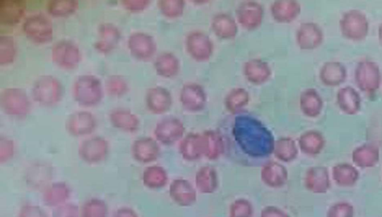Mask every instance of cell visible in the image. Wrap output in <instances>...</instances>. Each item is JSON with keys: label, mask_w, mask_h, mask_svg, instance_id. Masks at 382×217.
I'll use <instances>...</instances> for the list:
<instances>
[{"label": "cell", "mask_w": 382, "mask_h": 217, "mask_svg": "<svg viewBox=\"0 0 382 217\" xmlns=\"http://www.w3.org/2000/svg\"><path fill=\"white\" fill-rule=\"evenodd\" d=\"M223 154L233 163L249 168L265 167L274 154L273 133L256 115L246 110L229 114L217 130Z\"/></svg>", "instance_id": "obj_1"}, {"label": "cell", "mask_w": 382, "mask_h": 217, "mask_svg": "<svg viewBox=\"0 0 382 217\" xmlns=\"http://www.w3.org/2000/svg\"><path fill=\"white\" fill-rule=\"evenodd\" d=\"M73 95L75 100L80 106L95 107L103 98L102 82L94 75L80 76L73 84Z\"/></svg>", "instance_id": "obj_2"}, {"label": "cell", "mask_w": 382, "mask_h": 217, "mask_svg": "<svg viewBox=\"0 0 382 217\" xmlns=\"http://www.w3.org/2000/svg\"><path fill=\"white\" fill-rule=\"evenodd\" d=\"M340 31L346 40L361 42L366 37L370 24L368 19L360 10L352 9L345 13L339 21Z\"/></svg>", "instance_id": "obj_3"}, {"label": "cell", "mask_w": 382, "mask_h": 217, "mask_svg": "<svg viewBox=\"0 0 382 217\" xmlns=\"http://www.w3.org/2000/svg\"><path fill=\"white\" fill-rule=\"evenodd\" d=\"M32 97L42 106L54 107L63 98L62 84L55 76H42L33 86Z\"/></svg>", "instance_id": "obj_4"}, {"label": "cell", "mask_w": 382, "mask_h": 217, "mask_svg": "<svg viewBox=\"0 0 382 217\" xmlns=\"http://www.w3.org/2000/svg\"><path fill=\"white\" fill-rule=\"evenodd\" d=\"M0 105L4 113L16 118H23L31 111L32 104L25 91L19 88H7L0 95Z\"/></svg>", "instance_id": "obj_5"}, {"label": "cell", "mask_w": 382, "mask_h": 217, "mask_svg": "<svg viewBox=\"0 0 382 217\" xmlns=\"http://www.w3.org/2000/svg\"><path fill=\"white\" fill-rule=\"evenodd\" d=\"M382 80L378 64L371 60H362L354 70V81L359 90L366 95L376 93Z\"/></svg>", "instance_id": "obj_6"}, {"label": "cell", "mask_w": 382, "mask_h": 217, "mask_svg": "<svg viewBox=\"0 0 382 217\" xmlns=\"http://www.w3.org/2000/svg\"><path fill=\"white\" fill-rule=\"evenodd\" d=\"M23 31L35 44L45 45L54 38V27L50 20L42 14L32 15L23 24Z\"/></svg>", "instance_id": "obj_7"}, {"label": "cell", "mask_w": 382, "mask_h": 217, "mask_svg": "<svg viewBox=\"0 0 382 217\" xmlns=\"http://www.w3.org/2000/svg\"><path fill=\"white\" fill-rule=\"evenodd\" d=\"M189 57L197 62H206L214 54L215 45L210 37L201 30L190 32L184 40Z\"/></svg>", "instance_id": "obj_8"}, {"label": "cell", "mask_w": 382, "mask_h": 217, "mask_svg": "<svg viewBox=\"0 0 382 217\" xmlns=\"http://www.w3.org/2000/svg\"><path fill=\"white\" fill-rule=\"evenodd\" d=\"M52 61L64 70L76 69L82 59L80 48L68 40H61L52 46L51 51Z\"/></svg>", "instance_id": "obj_9"}, {"label": "cell", "mask_w": 382, "mask_h": 217, "mask_svg": "<svg viewBox=\"0 0 382 217\" xmlns=\"http://www.w3.org/2000/svg\"><path fill=\"white\" fill-rule=\"evenodd\" d=\"M109 152V143L102 136H94L84 140L78 150L80 159L89 165L104 162L108 158Z\"/></svg>", "instance_id": "obj_10"}, {"label": "cell", "mask_w": 382, "mask_h": 217, "mask_svg": "<svg viewBox=\"0 0 382 217\" xmlns=\"http://www.w3.org/2000/svg\"><path fill=\"white\" fill-rule=\"evenodd\" d=\"M179 100L184 110L196 113L205 109L208 96L205 88L201 84L189 83L182 86Z\"/></svg>", "instance_id": "obj_11"}, {"label": "cell", "mask_w": 382, "mask_h": 217, "mask_svg": "<svg viewBox=\"0 0 382 217\" xmlns=\"http://www.w3.org/2000/svg\"><path fill=\"white\" fill-rule=\"evenodd\" d=\"M236 20L247 31L258 29L265 16V10L261 4L256 1L241 3L235 10Z\"/></svg>", "instance_id": "obj_12"}, {"label": "cell", "mask_w": 382, "mask_h": 217, "mask_svg": "<svg viewBox=\"0 0 382 217\" xmlns=\"http://www.w3.org/2000/svg\"><path fill=\"white\" fill-rule=\"evenodd\" d=\"M128 48L131 55L136 59L148 61L156 54L157 44L152 35L137 32L129 37Z\"/></svg>", "instance_id": "obj_13"}, {"label": "cell", "mask_w": 382, "mask_h": 217, "mask_svg": "<svg viewBox=\"0 0 382 217\" xmlns=\"http://www.w3.org/2000/svg\"><path fill=\"white\" fill-rule=\"evenodd\" d=\"M97 125V119L93 113L78 111L71 115L66 122V129L73 136L82 137L93 134Z\"/></svg>", "instance_id": "obj_14"}, {"label": "cell", "mask_w": 382, "mask_h": 217, "mask_svg": "<svg viewBox=\"0 0 382 217\" xmlns=\"http://www.w3.org/2000/svg\"><path fill=\"white\" fill-rule=\"evenodd\" d=\"M324 33L318 23L306 22L300 24L296 34V41L302 50H314L323 42Z\"/></svg>", "instance_id": "obj_15"}, {"label": "cell", "mask_w": 382, "mask_h": 217, "mask_svg": "<svg viewBox=\"0 0 382 217\" xmlns=\"http://www.w3.org/2000/svg\"><path fill=\"white\" fill-rule=\"evenodd\" d=\"M184 132V126L182 121L174 117L162 119L157 122L154 131L156 139L165 145L174 143Z\"/></svg>", "instance_id": "obj_16"}, {"label": "cell", "mask_w": 382, "mask_h": 217, "mask_svg": "<svg viewBox=\"0 0 382 217\" xmlns=\"http://www.w3.org/2000/svg\"><path fill=\"white\" fill-rule=\"evenodd\" d=\"M173 96L167 88L155 86L148 89L146 94L147 107L155 115H163L172 108Z\"/></svg>", "instance_id": "obj_17"}, {"label": "cell", "mask_w": 382, "mask_h": 217, "mask_svg": "<svg viewBox=\"0 0 382 217\" xmlns=\"http://www.w3.org/2000/svg\"><path fill=\"white\" fill-rule=\"evenodd\" d=\"M121 40L120 30L112 23H105L98 28V40L95 44V47L99 53L107 55L116 49Z\"/></svg>", "instance_id": "obj_18"}, {"label": "cell", "mask_w": 382, "mask_h": 217, "mask_svg": "<svg viewBox=\"0 0 382 217\" xmlns=\"http://www.w3.org/2000/svg\"><path fill=\"white\" fill-rule=\"evenodd\" d=\"M210 28L222 40H232L238 35L239 23L235 18L226 12L217 13L210 21Z\"/></svg>", "instance_id": "obj_19"}, {"label": "cell", "mask_w": 382, "mask_h": 217, "mask_svg": "<svg viewBox=\"0 0 382 217\" xmlns=\"http://www.w3.org/2000/svg\"><path fill=\"white\" fill-rule=\"evenodd\" d=\"M243 73L246 80L256 86L266 83L270 81L273 74L269 64L260 59L246 61L243 67Z\"/></svg>", "instance_id": "obj_20"}, {"label": "cell", "mask_w": 382, "mask_h": 217, "mask_svg": "<svg viewBox=\"0 0 382 217\" xmlns=\"http://www.w3.org/2000/svg\"><path fill=\"white\" fill-rule=\"evenodd\" d=\"M134 160L141 164H147L159 158L160 149L155 140L150 137H140L135 140L131 148Z\"/></svg>", "instance_id": "obj_21"}, {"label": "cell", "mask_w": 382, "mask_h": 217, "mask_svg": "<svg viewBox=\"0 0 382 217\" xmlns=\"http://www.w3.org/2000/svg\"><path fill=\"white\" fill-rule=\"evenodd\" d=\"M25 1L22 0H2L0 1V25L14 27L20 23L25 16Z\"/></svg>", "instance_id": "obj_22"}, {"label": "cell", "mask_w": 382, "mask_h": 217, "mask_svg": "<svg viewBox=\"0 0 382 217\" xmlns=\"http://www.w3.org/2000/svg\"><path fill=\"white\" fill-rule=\"evenodd\" d=\"M324 107L323 100L317 89L309 88L299 96V108L305 117L310 119L321 116Z\"/></svg>", "instance_id": "obj_23"}, {"label": "cell", "mask_w": 382, "mask_h": 217, "mask_svg": "<svg viewBox=\"0 0 382 217\" xmlns=\"http://www.w3.org/2000/svg\"><path fill=\"white\" fill-rule=\"evenodd\" d=\"M302 7L294 0H279L274 1L270 6L273 20L279 23H291L300 15Z\"/></svg>", "instance_id": "obj_24"}, {"label": "cell", "mask_w": 382, "mask_h": 217, "mask_svg": "<svg viewBox=\"0 0 382 217\" xmlns=\"http://www.w3.org/2000/svg\"><path fill=\"white\" fill-rule=\"evenodd\" d=\"M72 191L70 186L64 182L51 183L43 191L42 200L49 208L56 209L68 202Z\"/></svg>", "instance_id": "obj_25"}, {"label": "cell", "mask_w": 382, "mask_h": 217, "mask_svg": "<svg viewBox=\"0 0 382 217\" xmlns=\"http://www.w3.org/2000/svg\"><path fill=\"white\" fill-rule=\"evenodd\" d=\"M54 172L49 165L36 163L31 165L25 175V182L30 188L44 190L52 182Z\"/></svg>", "instance_id": "obj_26"}, {"label": "cell", "mask_w": 382, "mask_h": 217, "mask_svg": "<svg viewBox=\"0 0 382 217\" xmlns=\"http://www.w3.org/2000/svg\"><path fill=\"white\" fill-rule=\"evenodd\" d=\"M337 104L342 112L347 116H354L362 108L361 95L357 89L352 86L342 87L338 92Z\"/></svg>", "instance_id": "obj_27"}, {"label": "cell", "mask_w": 382, "mask_h": 217, "mask_svg": "<svg viewBox=\"0 0 382 217\" xmlns=\"http://www.w3.org/2000/svg\"><path fill=\"white\" fill-rule=\"evenodd\" d=\"M347 78V70L340 61H326L320 71L321 81L326 86H339L346 81Z\"/></svg>", "instance_id": "obj_28"}, {"label": "cell", "mask_w": 382, "mask_h": 217, "mask_svg": "<svg viewBox=\"0 0 382 217\" xmlns=\"http://www.w3.org/2000/svg\"><path fill=\"white\" fill-rule=\"evenodd\" d=\"M114 127L127 133H135L139 129L140 119L135 113L124 108L112 110L109 115Z\"/></svg>", "instance_id": "obj_29"}, {"label": "cell", "mask_w": 382, "mask_h": 217, "mask_svg": "<svg viewBox=\"0 0 382 217\" xmlns=\"http://www.w3.org/2000/svg\"><path fill=\"white\" fill-rule=\"evenodd\" d=\"M154 68L157 75L167 79L176 78L181 70L179 59L173 53L165 52L157 57Z\"/></svg>", "instance_id": "obj_30"}, {"label": "cell", "mask_w": 382, "mask_h": 217, "mask_svg": "<svg viewBox=\"0 0 382 217\" xmlns=\"http://www.w3.org/2000/svg\"><path fill=\"white\" fill-rule=\"evenodd\" d=\"M250 101V95L244 88H234L224 98V105L229 114L244 111Z\"/></svg>", "instance_id": "obj_31"}, {"label": "cell", "mask_w": 382, "mask_h": 217, "mask_svg": "<svg viewBox=\"0 0 382 217\" xmlns=\"http://www.w3.org/2000/svg\"><path fill=\"white\" fill-rule=\"evenodd\" d=\"M80 4L75 0H52L47 5L50 16L55 18H67L75 14Z\"/></svg>", "instance_id": "obj_32"}, {"label": "cell", "mask_w": 382, "mask_h": 217, "mask_svg": "<svg viewBox=\"0 0 382 217\" xmlns=\"http://www.w3.org/2000/svg\"><path fill=\"white\" fill-rule=\"evenodd\" d=\"M352 158L360 167H371L378 160V149L373 145H363L354 151Z\"/></svg>", "instance_id": "obj_33"}, {"label": "cell", "mask_w": 382, "mask_h": 217, "mask_svg": "<svg viewBox=\"0 0 382 217\" xmlns=\"http://www.w3.org/2000/svg\"><path fill=\"white\" fill-rule=\"evenodd\" d=\"M109 206L103 199L90 198L80 207V217H108Z\"/></svg>", "instance_id": "obj_34"}, {"label": "cell", "mask_w": 382, "mask_h": 217, "mask_svg": "<svg viewBox=\"0 0 382 217\" xmlns=\"http://www.w3.org/2000/svg\"><path fill=\"white\" fill-rule=\"evenodd\" d=\"M157 6L161 14L168 19L182 17L186 9V3L183 0H161Z\"/></svg>", "instance_id": "obj_35"}, {"label": "cell", "mask_w": 382, "mask_h": 217, "mask_svg": "<svg viewBox=\"0 0 382 217\" xmlns=\"http://www.w3.org/2000/svg\"><path fill=\"white\" fill-rule=\"evenodd\" d=\"M17 49L14 37L10 35L0 36V65H10L15 61Z\"/></svg>", "instance_id": "obj_36"}, {"label": "cell", "mask_w": 382, "mask_h": 217, "mask_svg": "<svg viewBox=\"0 0 382 217\" xmlns=\"http://www.w3.org/2000/svg\"><path fill=\"white\" fill-rule=\"evenodd\" d=\"M325 140L321 133L310 131L303 134L300 139V143L303 151L309 153L319 152L324 146Z\"/></svg>", "instance_id": "obj_37"}, {"label": "cell", "mask_w": 382, "mask_h": 217, "mask_svg": "<svg viewBox=\"0 0 382 217\" xmlns=\"http://www.w3.org/2000/svg\"><path fill=\"white\" fill-rule=\"evenodd\" d=\"M105 89L109 96L121 98L129 91V84L123 76L113 75L109 76L105 82Z\"/></svg>", "instance_id": "obj_38"}, {"label": "cell", "mask_w": 382, "mask_h": 217, "mask_svg": "<svg viewBox=\"0 0 382 217\" xmlns=\"http://www.w3.org/2000/svg\"><path fill=\"white\" fill-rule=\"evenodd\" d=\"M142 180L148 188L159 187L164 180V171L157 167H150L143 172Z\"/></svg>", "instance_id": "obj_39"}, {"label": "cell", "mask_w": 382, "mask_h": 217, "mask_svg": "<svg viewBox=\"0 0 382 217\" xmlns=\"http://www.w3.org/2000/svg\"><path fill=\"white\" fill-rule=\"evenodd\" d=\"M15 143L12 139L2 136L0 137V163L4 164L15 156Z\"/></svg>", "instance_id": "obj_40"}, {"label": "cell", "mask_w": 382, "mask_h": 217, "mask_svg": "<svg viewBox=\"0 0 382 217\" xmlns=\"http://www.w3.org/2000/svg\"><path fill=\"white\" fill-rule=\"evenodd\" d=\"M52 217H80V208L75 203L67 202L54 209Z\"/></svg>", "instance_id": "obj_41"}, {"label": "cell", "mask_w": 382, "mask_h": 217, "mask_svg": "<svg viewBox=\"0 0 382 217\" xmlns=\"http://www.w3.org/2000/svg\"><path fill=\"white\" fill-rule=\"evenodd\" d=\"M18 217H48V215L42 207L32 204H25L20 209Z\"/></svg>", "instance_id": "obj_42"}, {"label": "cell", "mask_w": 382, "mask_h": 217, "mask_svg": "<svg viewBox=\"0 0 382 217\" xmlns=\"http://www.w3.org/2000/svg\"><path fill=\"white\" fill-rule=\"evenodd\" d=\"M151 4L149 0H124L121 5L127 11L138 13L146 10Z\"/></svg>", "instance_id": "obj_43"}, {"label": "cell", "mask_w": 382, "mask_h": 217, "mask_svg": "<svg viewBox=\"0 0 382 217\" xmlns=\"http://www.w3.org/2000/svg\"><path fill=\"white\" fill-rule=\"evenodd\" d=\"M285 151L284 153L281 155L282 156H291L294 154L295 147L291 140H280L278 143H275L274 153L278 152L282 153Z\"/></svg>", "instance_id": "obj_44"}, {"label": "cell", "mask_w": 382, "mask_h": 217, "mask_svg": "<svg viewBox=\"0 0 382 217\" xmlns=\"http://www.w3.org/2000/svg\"><path fill=\"white\" fill-rule=\"evenodd\" d=\"M113 217H140L138 213L129 207H121L115 211Z\"/></svg>", "instance_id": "obj_45"}, {"label": "cell", "mask_w": 382, "mask_h": 217, "mask_svg": "<svg viewBox=\"0 0 382 217\" xmlns=\"http://www.w3.org/2000/svg\"><path fill=\"white\" fill-rule=\"evenodd\" d=\"M378 37L380 45L382 46V23L379 25Z\"/></svg>", "instance_id": "obj_46"}]
</instances>
